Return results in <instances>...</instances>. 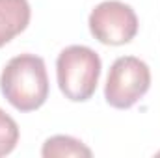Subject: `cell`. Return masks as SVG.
Masks as SVG:
<instances>
[{"label":"cell","instance_id":"1","mask_svg":"<svg viewBox=\"0 0 160 158\" xmlns=\"http://www.w3.org/2000/svg\"><path fill=\"white\" fill-rule=\"evenodd\" d=\"M0 89L19 112H34L48 99V75L43 58L19 54L11 58L0 75Z\"/></svg>","mask_w":160,"mask_h":158},{"label":"cell","instance_id":"2","mask_svg":"<svg viewBox=\"0 0 160 158\" xmlns=\"http://www.w3.org/2000/svg\"><path fill=\"white\" fill-rule=\"evenodd\" d=\"M99 54L84 45L63 48L56 60V77L60 91L73 102H84L93 97L101 77Z\"/></svg>","mask_w":160,"mask_h":158},{"label":"cell","instance_id":"3","mask_svg":"<svg viewBox=\"0 0 160 158\" xmlns=\"http://www.w3.org/2000/svg\"><path fill=\"white\" fill-rule=\"evenodd\" d=\"M151 86L149 65L136 56L118 58L110 71L104 86V99L112 108L127 110L134 106Z\"/></svg>","mask_w":160,"mask_h":158},{"label":"cell","instance_id":"4","mask_svg":"<svg viewBox=\"0 0 160 158\" xmlns=\"http://www.w3.org/2000/svg\"><path fill=\"white\" fill-rule=\"evenodd\" d=\"M89 32L102 45H127L138 34V17L134 9L119 0H104L89 13Z\"/></svg>","mask_w":160,"mask_h":158},{"label":"cell","instance_id":"5","mask_svg":"<svg viewBox=\"0 0 160 158\" xmlns=\"http://www.w3.org/2000/svg\"><path fill=\"white\" fill-rule=\"evenodd\" d=\"M30 17L28 0H0V48L26 30Z\"/></svg>","mask_w":160,"mask_h":158},{"label":"cell","instance_id":"6","mask_svg":"<svg viewBox=\"0 0 160 158\" xmlns=\"http://www.w3.org/2000/svg\"><path fill=\"white\" fill-rule=\"evenodd\" d=\"M41 155L45 158H63V156H91V149L86 147L80 140L73 136H52L43 143Z\"/></svg>","mask_w":160,"mask_h":158},{"label":"cell","instance_id":"7","mask_svg":"<svg viewBox=\"0 0 160 158\" xmlns=\"http://www.w3.org/2000/svg\"><path fill=\"white\" fill-rule=\"evenodd\" d=\"M19 141V126L15 119L0 108V156L9 155Z\"/></svg>","mask_w":160,"mask_h":158}]
</instances>
